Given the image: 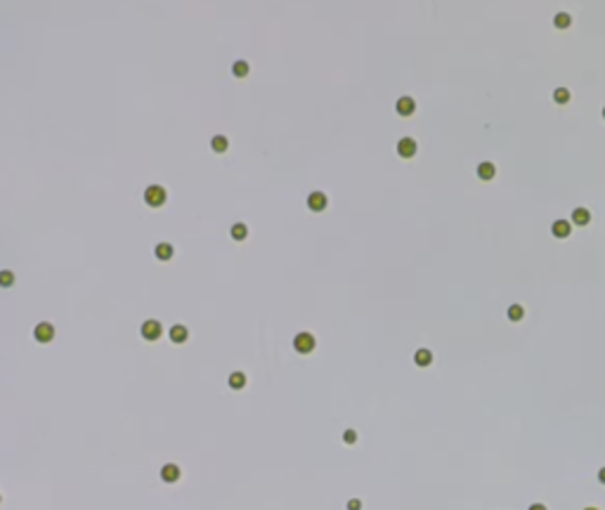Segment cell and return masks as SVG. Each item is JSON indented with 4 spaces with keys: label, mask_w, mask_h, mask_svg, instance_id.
<instances>
[{
    "label": "cell",
    "mask_w": 605,
    "mask_h": 510,
    "mask_svg": "<svg viewBox=\"0 0 605 510\" xmlns=\"http://www.w3.org/2000/svg\"><path fill=\"white\" fill-rule=\"evenodd\" d=\"M246 236H248V229H246L244 222H236L234 227H232V239H236V241H244Z\"/></svg>",
    "instance_id": "cell-17"
},
{
    "label": "cell",
    "mask_w": 605,
    "mask_h": 510,
    "mask_svg": "<svg viewBox=\"0 0 605 510\" xmlns=\"http://www.w3.org/2000/svg\"><path fill=\"white\" fill-rule=\"evenodd\" d=\"M232 73H234L236 78H246V76H248V64H246V62H234V66H232Z\"/></svg>",
    "instance_id": "cell-21"
},
{
    "label": "cell",
    "mask_w": 605,
    "mask_h": 510,
    "mask_svg": "<svg viewBox=\"0 0 605 510\" xmlns=\"http://www.w3.org/2000/svg\"><path fill=\"white\" fill-rule=\"evenodd\" d=\"M530 510H546V506H542V503H534V506H530Z\"/></svg>",
    "instance_id": "cell-25"
},
{
    "label": "cell",
    "mask_w": 605,
    "mask_h": 510,
    "mask_svg": "<svg viewBox=\"0 0 605 510\" xmlns=\"http://www.w3.org/2000/svg\"><path fill=\"white\" fill-rule=\"evenodd\" d=\"M603 118H605V109H603Z\"/></svg>",
    "instance_id": "cell-28"
},
{
    "label": "cell",
    "mask_w": 605,
    "mask_h": 510,
    "mask_svg": "<svg viewBox=\"0 0 605 510\" xmlns=\"http://www.w3.org/2000/svg\"><path fill=\"white\" fill-rule=\"evenodd\" d=\"M293 347L298 349L300 354H310L315 349V336L312 333H298L293 338Z\"/></svg>",
    "instance_id": "cell-3"
},
{
    "label": "cell",
    "mask_w": 605,
    "mask_h": 510,
    "mask_svg": "<svg viewBox=\"0 0 605 510\" xmlns=\"http://www.w3.org/2000/svg\"><path fill=\"white\" fill-rule=\"evenodd\" d=\"M584 510H598V508H584Z\"/></svg>",
    "instance_id": "cell-27"
},
{
    "label": "cell",
    "mask_w": 605,
    "mask_h": 510,
    "mask_svg": "<svg viewBox=\"0 0 605 510\" xmlns=\"http://www.w3.org/2000/svg\"><path fill=\"white\" fill-rule=\"evenodd\" d=\"M553 236H558V239H565V236H570V232H572V227H570L568 220H556L551 227Z\"/></svg>",
    "instance_id": "cell-9"
},
{
    "label": "cell",
    "mask_w": 605,
    "mask_h": 510,
    "mask_svg": "<svg viewBox=\"0 0 605 510\" xmlns=\"http://www.w3.org/2000/svg\"><path fill=\"white\" fill-rule=\"evenodd\" d=\"M166 198H168V194H166V189L161 187V184H152V187H147L145 191V203L152 208H161L163 203H166Z\"/></svg>",
    "instance_id": "cell-1"
},
{
    "label": "cell",
    "mask_w": 605,
    "mask_h": 510,
    "mask_svg": "<svg viewBox=\"0 0 605 510\" xmlns=\"http://www.w3.org/2000/svg\"><path fill=\"white\" fill-rule=\"evenodd\" d=\"M598 480L605 484V468H601V473H598Z\"/></svg>",
    "instance_id": "cell-26"
},
{
    "label": "cell",
    "mask_w": 605,
    "mask_h": 510,
    "mask_svg": "<svg viewBox=\"0 0 605 510\" xmlns=\"http://www.w3.org/2000/svg\"><path fill=\"white\" fill-rule=\"evenodd\" d=\"M326 203H329V201H326V196L322 194V191H312V194L307 196V208L315 210V213H322V210L326 208Z\"/></svg>",
    "instance_id": "cell-5"
},
{
    "label": "cell",
    "mask_w": 605,
    "mask_h": 510,
    "mask_svg": "<svg viewBox=\"0 0 605 510\" xmlns=\"http://www.w3.org/2000/svg\"><path fill=\"white\" fill-rule=\"evenodd\" d=\"M33 338H36L38 342H50V340L54 338V326L52 324H47V322L38 324L36 329H33Z\"/></svg>",
    "instance_id": "cell-4"
},
{
    "label": "cell",
    "mask_w": 605,
    "mask_h": 510,
    "mask_svg": "<svg viewBox=\"0 0 605 510\" xmlns=\"http://www.w3.org/2000/svg\"><path fill=\"white\" fill-rule=\"evenodd\" d=\"M154 253H156V258H159V260H163V262H166V260L173 258V253H175V251H173L171 243H159V246L154 248Z\"/></svg>",
    "instance_id": "cell-13"
},
{
    "label": "cell",
    "mask_w": 605,
    "mask_h": 510,
    "mask_svg": "<svg viewBox=\"0 0 605 510\" xmlns=\"http://www.w3.org/2000/svg\"><path fill=\"white\" fill-rule=\"evenodd\" d=\"M414 109H416V104H414V99L411 97H400L398 99V114L400 116H411Z\"/></svg>",
    "instance_id": "cell-8"
},
{
    "label": "cell",
    "mask_w": 605,
    "mask_h": 510,
    "mask_svg": "<svg viewBox=\"0 0 605 510\" xmlns=\"http://www.w3.org/2000/svg\"><path fill=\"white\" fill-rule=\"evenodd\" d=\"M414 361H416V366H430V364H433L430 349H418V352L414 354Z\"/></svg>",
    "instance_id": "cell-11"
},
{
    "label": "cell",
    "mask_w": 605,
    "mask_h": 510,
    "mask_svg": "<svg viewBox=\"0 0 605 510\" xmlns=\"http://www.w3.org/2000/svg\"><path fill=\"white\" fill-rule=\"evenodd\" d=\"M246 385V376L241 373V371H234L232 376H229V387H234V390H241Z\"/></svg>",
    "instance_id": "cell-16"
},
{
    "label": "cell",
    "mask_w": 605,
    "mask_h": 510,
    "mask_svg": "<svg viewBox=\"0 0 605 510\" xmlns=\"http://www.w3.org/2000/svg\"><path fill=\"white\" fill-rule=\"evenodd\" d=\"M0 501H2V496H0Z\"/></svg>",
    "instance_id": "cell-29"
},
{
    "label": "cell",
    "mask_w": 605,
    "mask_h": 510,
    "mask_svg": "<svg viewBox=\"0 0 605 510\" xmlns=\"http://www.w3.org/2000/svg\"><path fill=\"white\" fill-rule=\"evenodd\" d=\"M553 99L558 102V104H565V102H570V92L565 88H558L556 92H553Z\"/></svg>",
    "instance_id": "cell-22"
},
{
    "label": "cell",
    "mask_w": 605,
    "mask_h": 510,
    "mask_svg": "<svg viewBox=\"0 0 605 510\" xmlns=\"http://www.w3.org/2000/svg\"><path fill=\"white\" fill-rule=\"evenodd\" d=\"M210 147H213V152L225 154L227 147H229V142H227V137H222V135H215V137L210 140Z\"/></svg>",
    "instance_id": "cell-15"
},
{
    "label": "cell",
    "mask_w": 605,
    "mask_h": 510,
    "mask_svg": "<svg viewBox=\"0 0 605 510\" xmlns=\"http://www.w3.org/2000/svg\"><path fill=\"white\" fill-rule=\"evenodd\" d=\"M360 508H362V501H357V499L348 501V510H360Z\"/></svg>",
    "instance_id": "cell-24"
},
{
    "label": "cell",
    "mask_w": 605,
    "mask_h": 510,
    "mask_svg": "<svg viewBox=\"0 0 605 510\" xmlns=\"http://www.w3.org/2000/svg\"><path fill=\"white\" fill-rule=\"evenodd\" d=\"M140 333H142V338L145 340H149V342H154V340H159L161 338V333H163V326L156 319H147L145 324H142V329H140Z\"/></svg>",
    "instance_id": "cell-2"
},
{
    "label": "cell",
    "mask_w": 605,
    "mask_h": 510,
    "mask_svg": "<svg viewBox=\"0 0 605 510\" xmlns=\"http://www.w3.org/2000/svg\"><path fill=\"white\" fill-rule=\"evenodd\" d=\"M494 172H497V168H494V163H480L478 166V175H480V179H492L494 177Z\"/></svg>",
    "instance_id": "cell-14"
},
{
    "label": "cell",
    "mask_w": 605,
    "mask_h": 510,
    "mask_svg": "<svg viewBox=\"0 0 605 510\" xmlns=\"http://www.w3.org/2000/svg\"><path fill=\"white\" fill-rule=\"evenodd\" d=\"M161 480L163 482H178V480H180V468L173 466V463L163 466L161 468Z\"/></svg>",
    "instance_id": "cell-7"
},
{
    "label": "cell",
    "mask_w": 605,
    "mask_h": 510,
    "mask_svg": "<svg viewBox=\"0 0 605 510\" xmlns=\"http://www.w3.org/2000/svg\"><path fill=\"white\" fill-rule=\"evenodd\" d=\"M187 338H190V331H187L182 324H178V326H173V329H171V340H173V342H178V345H180V342H185Z\"/></svg>",
    "instance_id": "cell-10"
},
{
    "label": "cell",
    "mask_w": 605,
    "mask_h": 510,
    "mask_svg": "<svg viewBox=\"0 0 605 510\" xmlns=\"http://www.w3.org/2000/svg\"><path fill=\"white\" fill-rule=\"evenodd\" d=\"M343 442H345V444H355V442H357V432H355V430H345V432H343Z\"/></svg>",
    "instance_id": "cell-23"
},
{
    "label": "cell",
    "mask_w": 605,
    "mask_h": 510,
    "mask_svg": "<svg viewBox=\"0 0 605 510\" xmlns=\"http://www.w3.org/2000/svg\"><path fill=\"white\" fill-rule=\"evenodd\" d=\"M523 317H525V310L520 307V305H511V307H508V319H511V322H520Z\"/></svg>",
    "instance_id": "cell-19"
},
{
    "label": "cell",
    "mask_w": 605,
    "mask_h": 510,
    "mask_svg": "<svg viewBox=\"0 0 605 510\" xmlns=\"http://www.w3.org/2000/svg\"><path fill=\"white\" fill-rule=\"evenodd\" d=\"M398 154L402 156V159H411L416 154V142L411 140V137H402L398 142Z\"/></svg>",
    "instance_id": "cell-6"
},
{
    "label": "cell",
    "mask_w": 605,
    "mask_h": 510,
    "mask_svg": "<svg viewBox=\"0 0 605 510\" xmlns=\"http://www.w3.org/2000/svg\"><path fill=\"white\" fill-rule=\"evenodd\" d=\"M589 220H591V215H589L587 208H577V210H572V222H575V224L584 227V224H589Z\"/></svg>",
    "instance_id": "cell-12"
},
{
    "label": "cell",
    "mask_w": 605,
    "mask_h": 510,
    "mask_svg": "<svg viewBox=\"0 0 605 510\" xmlns=\"http://www.w3.org/2000/svg\"><path fill=\"white\" fill-rule=\"evenodd\" d=\"M553 24H556L558 28H568L570 24H572V17H570L568 12H558V14L553 17Z\"/></svg>",
    "instance_id": "cell-18"
},
{
    "label": "cell",
    "mask_w": 605,
    "mask_h": 510,
    "mask_svg": "<svg viewBox=\"0 0 605 510\" xmlns=\"http://www.w3.org/2000/svg\"><path fill=\"white\" fill-rule=\"evenodd\" d=\"M14 284V272H9V269H2L0 272V286L2 288H9Z\"/></svg>",
    "instance_id": "cell-20"
}]
</instances>
